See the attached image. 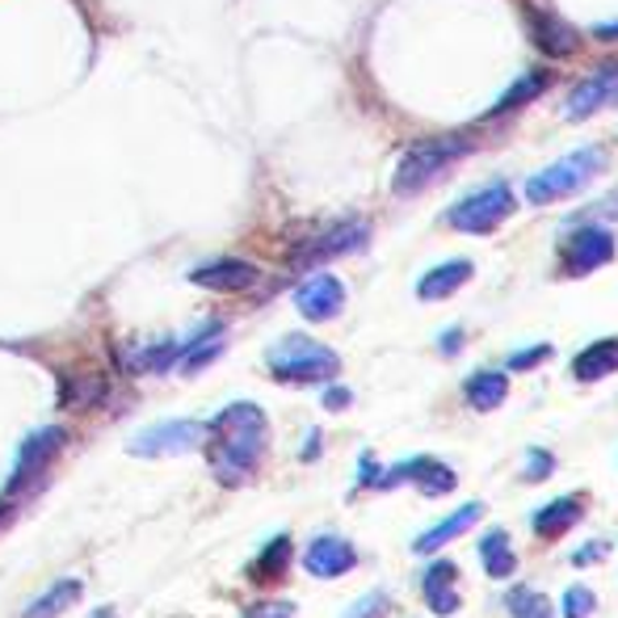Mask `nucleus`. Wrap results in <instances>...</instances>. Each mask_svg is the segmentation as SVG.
<instances>
[{
	"label": "nucleus",
	"instance_id": "obj_30",
	"mask_svg": "<svg viewBox=\"0 0 618 618\" xmlns=\"http://www.w3.org/2000/svg\"><path fill=\"white\" fill-rule=\"evenodd\" d=\"M555 471V454L543 447H531L526 450V463H522V475H526V484H543L547 475Z\"/></svg>",
	"mask_w": 618,
	"mask_h": 618
},
{
	"label": "nucleus",
	"instance_id": "obj_22",
	"mask_svg": "<svg viewBox=\"0 0 618 618\" xmlns=\"http://www.w3.org/2000/svg\"><path fill=\"white\" fill-rule=\"evenodd\" d=\"M181 358V342H151V345H130L123 349V370L130 375H151V370H169Z\"/></svg>",
	"mask_w": 618,
	"mask_h": 618
},
{
	"label": "nucleus",
	"instance_id": "obj_1",
	"mask_svg": "<svg viewBox=\"0 0 618 618\" xmlns=\"http://www.w3.org/2000/svg\"><path fill=\"white\" fill-rule=\"evenodd\" d=\"M202 442H207V463H211L214 480L235 489V484H249L253 471L261 468V454L270 442V421L256 405L240 400L214 417Z\"/></svg>",
	"mask_w": 618,
	"mask_h": 618
},
{
	"label": "nucleus",
	"instance_id": "obj_2",
	"mask_svg": "<svg viewBox=\"0 0 618 618\" xmlns=\"http://www.w3.org/2000/svg\"><path fill=\"white\" fill-rule=\"evenodd\" d=\"M270 363V375L277 384H328L337 370H342V358L328 349V345L312 342L303 333H291L265 354Z\"/></svg>",
	"mask_w": 618,
	"mask_h": 618
},
{
	"label": "nucleus",
	"instance_id": "obj_14",
	"mask_svg": "<svg viewBox=\"0 0 618 618\" xmlns=\"http://www.w3.org/2000/svg\"><path fill=\"white\" fill-rule=\"evenodd\" d=\"M256 270L253 261H240V256H219V261H207L190 274L193 286H207V291H219V295H235V291H249L256 286Z\"/></svg>",
	"mask_w": 618,
	"mask_h": 618
},
{
	"label": "nucleus",
	"instance_id": "obj_9",
	"mask_svg": "<svg viewBox=\"0 0 618 618\" xmlns=\"http://www.w3.org/2000/svg\"><path fill=\"white\" fill-rule=\"evenodd\" d=\"M202 438H207V426H198V421H160V426L135 433L127 450L144 459H165V454H186V450L202 447Z\"/></svg>",
	"mask_w": 618,
	"mask_h": 618
},
{
	"label": "nucleus",
	"instance_id": "obj_12",
	"mask_svg": "<svg viewBox=\"0 0 618 618\" xmlns=\"http://www.w3.org/2000/svg\"><path fill=\"white\" fill-rule=\"evenodd\" d=\"M615 102H618V60H610V64L594 67V76H585V81L568 93V118L580 123V118H589L594 109L615 106Z\"/></svg>",
	"mask_w": 618,
	"mask_h": 618
},
{
	"label": "nucleus",
	"instance_id": "obj_13",
	"mask_svg": "<svg viewBox=\"0 0 618 618\" xmlns=\"http://www.w3.org/2000/svg\"><path fill=\"white\" fill-rule=\"evenodd\" d=\"M303 568L312 576H321V580H333V576H345L358 568V552H354V543H345L342 534H321V538L307 543Z\"/></svg>",
	"mask_w": 618,
	"mask_h": 618
},
{
	"label": "nucleus",
	"instance_id": "obj_15",
	"mask_svg": "<svg viewBox=\"0 0 618 618\" xmlns=\"http://www.w3.org/2000/svg\"><path fill=\"white\" fill-rule=\"evenodd\" d=\"M526 18H531L534 46H538L543 55H555V60H564V55H573L576 46H580V34H576L573 25L564 22V18H555V13H547V9H531Z\"/></svg>",
	"mask_w": 618,
	"mask_h": 618
},
{
	"label": "nucleus",
	"instance_id": "obj_5",
	"mask_svg": "<svg viewBox=\"0 0 618 618\" xmlns=\"http://www.w3.org/2000/svg\"><path fill=\"white\" fill-rule=\"evenodd\" d=\"M513 211H517L513 190L505 186V181H496V186H484V190L468 193V198L447 214V223L450 228H459V232L489 235V232H496Z\"/></svg>",
	"mask_w": 618,
	"mask_h": 618
},
{
	"label": "nucleus",
	"instance_id": "obj_10",
	"mask_svg": "<svg viewBox=\"0 0 618 618\" xmlns=\"http://www.w3.org/2000/svg\"><path fill=\"white\" fill-rule=\"evenodd\" d=\"M564 270L573 277H585L601 270V265H610L615 261V235L606 232V228H576L568 240H564Z\"/></svg>",
	"mask_w": 618,
	"mask_h": 618
},
{
	"label": "nucleus",
	"instance_id": "obj_38",
	"mask_svg": "<svg viewBox=\"0 0 618 618\" xmlns=\"http://www.w3.org/2000/svg\"><path fill=\"white\" fill-rule=\"evenodd\" d=\"M594 39H601V43H618V22L597 25V30H594Z\"/></svg>",
	"mask_w": 618,
	"mask_h": 618
},
{
	"label": "nucleus",
	"instance_id": "obj_17",
	"mask_svg": "<svg viewBox=\"0 0 618 618\" xmlns=\"http://www.w3.org/2000/svg\"><path fill=\"white\" fill-rule=\"evenodd\" d=\"M484 517V505L480 501H468V505H459V510L450 513V517H442L433 531H426L421 538H412V552L417 555H433L438 547H447L450 538H459V534H468L475 522Z\"/></svg>",
	"mask_w": 618,
	"mask_h": 618
},
{
	"label": "nucleus",
	"instance_id": "obj_24",
	"mask_svg": "<svg viewBox=\"0 0 618 618\" xmlns=\"http://www.w3.org/2000/svg\"><path fill=\"white\" fill-rule=\"evenodd\" d=\"M219 349H223V324L211 321L193 342L181 345V370L186 375H193V370H202L207 363H214L219 358Z\"/></svg>",
	"mask_w": 618,
	"mask_h": 618
},
{
	"label": "nucleus",
	"instance_id": "obj_25",
	"mask_svg": "<svg viewBox=\"0 0 618 618\" xmlns=\"http://www.w3.org/2000/svg\"><path fill=\"white\" fill-rule=\"evenodd\" d=\"M76 597H81V580H55L46 594H39L25 606L22 618H60L67 606H76Z\"/></svg>",
	"mask_w": 618,
	"mask_h": 618
},
{
	"label": "nucleus",
	"instance_id": "obj_31",
	"mask_svg": "<svg viewBox=\"0 0 618 618\" xmlns=\"http://www.w3.org/2000/svg\"><path fill=\"white\" fill-rule=\"evenodd\" d=\"M387 610H391V597L375 589V594H366L363 601H358V606H354V610H349L345 618H387Z\"/></svg>",
	"mask_w": 618,
	"mask_h": 618
},
{
	"label": "nucleus",
	"instance_id": "obj_39",
	"mask_svg": "<svg viewBox=\"0 0 618 618\" xmlns=\"http://www.w3.org/2000/svg\"><path fill=\"white\" fill-rule=\"evenodd\" d=\"M316 454H321V433H312V438H307V447H303V463H312Z\"/></svg>",
	"mask_w": 618,
	"mask_h": 618
},
{
	"label": "nucleus",
	"instance_id": "obj_16",
	"mask_svg": "<svg viewBox=\"0 0 618 618\" xmlns=\"http://www.w3.org/2000/svg\"><path fill=\"white\" fill-rule=\"evenodd\" d=\"M421 594H426V606L433 615H454L459 610V564L433 559L426 568V580H421Z\"/></svg>",
	"mask_w": 618,
	"mask_h": 618
},
{
	"label": "nucleus",
	"instance_id": "obj_7",
	"mask_svg": "<svg viewBox=\"0 0 618 618\" xmlns=\"http://www.w3.org/2000/svg\"><path fill=\"white\" fill-rule=\"evenodd\" d=\"M64 447H67V429L64 426L34 429V433H30V438L22 442V450H18V463H13V475H9L4 492H9V496H18L25 484H34V480H39V475L51 468V459H55V454H60Z\"/></svg>",
	"mask_w": 618,
	"mask_h": 618
},
{
	"label": "nucleus",
	"instance_id": "obj_32",
	"mask_svg": "<svg viewBox=\"0 0 618 618\" xmlns=\"http://www.w3.org/2000/svg\"><path fill=\"white\" fill-rule=\"evenodd\" d=\"M552 358V345H531V349H517L510 354V370H534Z\"/></svg>",
	"mask_w": 618,
	"mask_h": 618
},
{
	"label": "nucleus",
	"instance_id": "obj_3",
	"mask_svg": "<svg viewBox=\"0 0 618 618\" xmlns=\"http://www.w3.org/2000/svg\"><path fill=\"white\" fill-rule=\"evenodd\" d=\"M601 169H606V151H601V148L573 151V156H564V160L547 165L543 172H534L531 181H526V202H531V207L559 202V198L576 193L580 186H589V181H594Z\"/></svg>",
	"mask_w": 618,
	"mask_h": 618
},
{
	"label": "nucleus",
	"instance_id": "obj_4",
	"mask_svg": "<svg viewBox=\"0 0 618 618\" xmlns=\"http://www.w3.org/2000/svg\"><path fill=\"white\" fill-rule=\"evenodd\" d=\"M468 151H471V139H463V135L421 139V144H412V148L400 156V169L391 177V186H396V193H417L421 186H429L433 177H442L454 160H463Z\"/></svg>",
	"mask_w": 618,
	"mask_h": 618
},
{
	"label": "nucleus",
	"instance_id": "obj_21",
	"mask_svg": "<svg viewBox=\"0 0 618 618\" xmlns=\"http://www.w3.org/2000/svg\"><path fill=\"white\" fill-rule=\"evenodd\" d=\"M463 396H468V405L475 412H492V408L505 405V396H510V375L505 370H475L468 384H463Z\"/></svg>",
	"mask_w": 618,
	"mask_h": 618
},
{
	"label": "nucleus",
	"instance_id": "obj_36",
	"mask_svg": "<svg viewBox=\"0 0 618 618\" xmlns=\"http://www.w3.org/2000/svg\"><path fill=\"white\" fill-rule=\"evenodd\" d=\"M463 342H468V337H463V328H447V333H442V354H459V349H463Z\"/></svg>",
	"mask_w": 618,
	"mask_h": 618
},
{
	"label": "nucleus",
	"instance_id": "obj_27",
	"mask_svg": "<svg viewBox=\"0 0 618 618\" xmlns=\"http://www.w3.org/2000/svg\"><path fill=\"white\" fill-rule=\"evenodd\" d=\"M97 400H106V379L102 375H72V379H64V391H60L64 408H88Z\"/></svg>",
	"mask_w": 618,
	"mask_h": 618
},
{
	"label": "nucleus",
	"instance_id": "obj_8",
	"mask_svg": "<svg viewBox=\"0 0 618 618\" xmlns=\"http://www.w3.org/2000/svg\"><path fill=\"white\" fill-rule=\"evenodd\" d=\"M366 240H370V228H366L363 219H345L337 228L303 240L295 253H291V265H295V270H312V265H324V261H333V256L358 253Z\"/></svg>",
	"mask_w": 618,
	"mask_h": 618
},
{
	"label": "nucleus",
	"instance_id": "obj_23",
	"mask_svg": "<svg viewBox=\"0 0 618 618\" xmlns=\"http://www.w3.org/2000/svg\"><path fill=\"white\" fill-rule=\"evenodd\" d=\"M480 559H484V573L492 580H505V576L517 573V552H513L510 534L501 531V526H492L484 538H480Z\"/></svg>",
	"mask_w": 618,
	"mask_h": 618
},
{
	"label": "nucleus",
	"instance_id": "obj_37",
	"mask_svg": "<svg viewBox=\"0 0 618 618\" xmlns=\"http://www.w3.org/2000/svg\"><path fill=\"white\" fill-rule=\"evenodd\" d=\"M375 475H379V463H375V454H363V471H358V489H370V484H375Z\"/></svg>",
	"mask_w": 618,
	"mask_h": 618
},
{
	"label": "nucleus",
	"instance_id": "obj_6",
	"mask_svg": "<svg viewBox=\"0 0 618 618\" xmlns=\"http://www.w3.org/2000/svg\"><path fill=\"white\" fill-rule=\"evenodd\" d=\"M400 484H412V489L426 492V496H447V492H454L459 475H454L442 459H433V454H417V459H405V463H396V468L379 471L370 489L387 492V489H400Z\"/></svg>",
	"mask_w": 618,
	"mask_h": 618
},
{
	"label": "nucleus",
	"instance_id": "obj_34",
	"mask_svg": "<svg viewBox=\"0 0 618 618\" xmlns=\"http://www.w3.org/2000/svg\"><path fill=\"white\" fill-rule=\"evenodd\" d=\"M606 552H610V543H606V538L585 543V547H576V552H573V568H589V564H597V559H601Z\"/></svg>",
	"mask_w": 618,
	"mask_h": 618
},
{
	"label": "nucleus",
	"instance_id": "obj_40",
	"mask_svg": "<svg viewBox=\"0 0 618 618\" xmlns=\"http://www.w3.org/2000/svg\"><path fill=\"white\" fill-rule=\"evenodd\" d=\"M526 618H555L552 610H543V615H526Z\"/></svg>",
	"mask_w": 618,
	"mask_h": 618
},
{
	"label": "nucleus",
	"instance_id": "obj_11",
	"mask_svg": "<svg viewBox=\"0 0 618 618\" xmlns=\"http://www.w3.org/2000/svg\"><path fill=\"white\" fill-rule=\"evenodd\" d=\"M295 307L303 321L324 324V321H337L345 307V286L342 277L333 274H312L307 282H298L295 291Z\"/></svg>",
	"mask_w": 618,
	"mask_h": 618
},
{
	"label": "nucleus",
	"instance_id": "obj_35",
	"mask_svg": "<svg viewBox=\"0 0 618 618\" xmlns=\"http://www.w3.org/2000/svg\"><path fill=\"white\" fill-rule=\"evenodd\" d=\"M354 405V396H349V387H328V391H324V408H328V412H342V408H349Z\"/></svg>",
	"mask_w": 618,
	"mask_h": 618
},
{
	"label": "nucleus",
	"instance_id": "obj_19",
	"mask_svg": "<svg viewBox=\"0 0 618 618\" xmlns=\"http://www.w3.org/2000/svg\"><path fill=\"white\" fill-rule=\"evenodd\" d=\"M615 370H618V337H601V342L585 345L573 358L576 384H597V379H606Z\"/></svg>",
	"mask_w": 618,
	"mask_h": 618
},
{
	"label": "nucleus",
	"instance_id": "obj_18",
	"mask_svg": "<svg viewBox=\"0 0 618 618\" xmlns=\"http://www.w3.org/2000/svg\"><path fill=\"white\" fill-rule=\"evenodd\" d=\"M580 517H585V501L580 496H555V501H547L543 510H534L531 526L538 538H559V534H568L573 526H580Z\"/></svg>",
	"mask_w": 618,
	"mask_h": 618
},
{
	"label": "nucleus",
	"instance_id": "obj_33",
	"mask_svg": "<svg viewBox=\"0 0 618 618\" xmlns=\"http://www.w3.org/2000/svg\"><path fill=\"white\" fill-rule=\"evenodd\" d=\"M244 618H295V601H256Z\"/></svg>",
	"mask_w": 618,
	"mask_h": 618
},
{
	"label": "nucleus",
	"instance_id": "obj_26",
	"mask_svg": "<svg viewBox=\"0 0 618 618\" xmlns=\"http://www.w3.org/2000/svg\"><path fill=\"white\" fill-rule=\"evenodd\" d=\"M547 85H552V76H547V72H526L522 81H513V85L501 93V102H496L484 118H496V114H510V109L526 106V102H534V97H538Z\"/></svg>",
	"mask_w": 618,
	"mask_h": 618
},
{
	"label": "nucleus",
	"instance_id": "obj_20",
	"mask_svg": "<svg viewBox=\"0 0 618 618\" xmlns=\"http://www.w3.org/2000/svg\"><path fill=\"white\" fill-rule=\"evenodd\" d=\"M475 274V265H471L468 256H459V261H442L438 270H429L421 282H417V298H426V303H433V298H447L454 295L468 277Z\"/></svg>",
	"mask_w": 618,
	"mask_h": 618
},
{
	"label": "nucleus",
	"instance_id": "obj_28",
	"mask_svg": "<svg viewBox=\"0 0 618 618\" xmlns=\"http://www.w3.org/2000/svg\"><path fill=\"white\" fill-rule=\"evenodd\" d=\"M286 564H291V538H286V534H277L274 543H265V552L256 555L253 576L256 580H274V576L286 573Z\"/></svg>",
	"mask_w": 618,
	"mask_h": 618
},
{
	"label": "nucleus",
	"instance_id": "obj_29",
	"mask_svg": "<svg viewBox=\"0 0 618 618\" xmlns=\"http://www.w3.org/2000/svg\"><path fill=\"white\" fill-rule=\"evenodd\" d=\"M597 610V597L594 589H585V585H573L568 594H564V601H559V615L564 618H589Z\"/></svg>",
	"mask_w": 618,
	"mask_h": 618
}]
</instances>
